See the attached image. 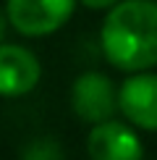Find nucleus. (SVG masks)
I'll use <instances>...</instances> for the list:
<instances>
[{
	"label": "nucleus",
	"instance_id": "3",
	"mask_svg": "<svg viewBox=\"0 0 157 160\" xmlns=\"http://www.w3.org/2000/svg\"><path fill=\"white\" fill-rule=\"evenodd\" d=\"M71 105H74L76 116L87 123H102L113 118L118 108V92L115 84L110 82L100 71H87L74 82L71 89Z\"/></svg>",
	"mask_w": 157,
	"mask_h": 160
},
{
	"label": "nucleus",
	"instance_id": "6",
	"mask_svg": "<svg viewBox=\"0 0 157 160\" xmlns=\"http://www.w3.org/2000/svg\"><path fill=\"white\" fill-rule=\"evenodd\" d=\"M42 76V66L21 45H0V97L29 95Z\"/></svg>",
	"mask_w": 157,
	"mask_h": 160
},
{
	"label": "nucleus",
	"instance_id": "8",
	"mask_svg": "<svg viewBox=\"0 0 157 160\" xmlns=\"http://www.w3.org/2000/svg\"><path fill=\"white\" fill-rule=\"evenodd\" d=\"M87 8H94V11H107V8H113V5H118L121 0H81Z\"/></svg>",
	"mask_w": 157,
	"mask_h": 160
},
{
	"label": "nucleus",
	"instance_id": "9",
	"mask_svg": "<svg viewBox=\"0 0 157 160\" xmlns=\"http://www.w3.org/2000/svg\"><path fill=\"white\" fill-rule=\"evenodd\" d=\"M5 24H8V16L0 11V42H3V34H5Z\"/></svg>",
	"mask_w": 157,
	"mask_h": 160
},
{
	"label": "nucleus",
	"instance_id": "5",
	"mask_svg": "<svg viewBox=\"0 0 157 160\" xmlns=\"http://www.w3.org/2000/svg\"><path fill=\"white\" fill-rule=\"evenodd\" d=\"M87 152L92 160H141L144 144L134 129L107 118L92 126L87 137Z\"/></svg>",
	"mask_w": 157,
	"mask_h": 160
},
{
	"label": "nucleus",
	"instance_id": "7",
	"mask_svg": "<svg viewBox=\"0 0 157 160\" xmlns=\"http://www.w3.org/2000/svg\"><path fill=\"white\" fill-rule=\"evenodd\" d=\"M26 160H60V150L55 142L42 139V142H34L31 147H26Z\"/></svg>",
	"mask_w": 157,
	"mask_h": 160
},
{
	"label": "nucleus",
	"instance_id": "4",
	"mask_svg": "<svg viewBox=\"0 0 157 160\" xmlns=\"http://www.w3.org/2000/svg\"><path fill=\"white\" fill-rule=\"evenodd\" d=\"M118 110L134 126L157 131V76L136 71L118 89Z\"/></svg>",
	"mask_w": 157,
	"mask_h": 160
},
{
	"label": "nucleus",
	"instance_id": "2",
	"mask_svg": "<svg viewBox=\"0 0 157 160\" xmlns=\"http://www.w3.org/2000/svg\"><path fill=\"white\" fill-rule=\"evenodd\" d=\"M76 0H8V24L24 37H45L58 32L74 16Z\"/></svg>",
	"mask_w": 157,
	"mask_h": 160
},
{
	"label": "nucleus",
	"instance_id": "1",
	"mask_svg": "<svg viewBox=\"0 0 157 160\" xmlns=\"http://www.w3.org/2000/svg\"><path fill=\"white\" fill-rule=\"evenodd\" d=\"M100 45L121 71H149L157 66V3L123 0L110 8L102 21Z\"/></svg>",
	"mask_w": 157,
	"mask_h": 160
}]
</instances>
